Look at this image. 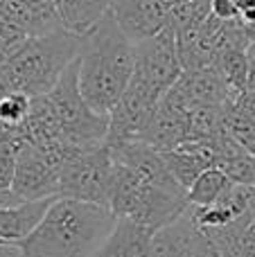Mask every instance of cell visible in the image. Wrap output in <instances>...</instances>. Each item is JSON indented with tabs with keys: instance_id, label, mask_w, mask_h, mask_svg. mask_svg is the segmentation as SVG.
I'll return each mask as SVG.
<instances>
[{
	"instance_id": "5",
	"label": "cell",
	"mask_w": 255,
	"mask_h": 257,
	"mask_svg": "<svg viewBox=\"0 0 255 257\" xmlns=\"http://www.w3.org/2000/svg\"><path fill=\"white\" fill-rule=\"evenodd\" d=\"M111 172L113 156L106 142L68 147L61 181H59V196L108 208Z\"/></svg>"
},
{
	"instance_id": "19",
	"label": "cell",
	"mask_w": 255,
	"mask_h": 257,
	"mask_svg": "<svg viewBox=\"0 0 255 257\" xmlns=\"http://www.w3.org/2000/svg\"><path fill=\"white\" fill-rule=\"evenodd\" d=\"M18 149H21V138L16 128L0 126V192H12Z\"/></svg>"
},
{
	"instance_id": "16",
	"label": "cell",
	"mask_w": 255,
	"mask_h": 257,
	"mask_svg": "<svg viewBox=\"0 0 255 257\" xmlns=\"http://www.w3.org/2000/svg\"><path fill=\"white\" fill-rule=\"evenodd\" d=\"M221 77V81L228 88L230 99H237L244 90L248 88V61H246V48H226L215 57L210 63Z\"/></svg>"
},
{
	"instance_id": "13",
	"label": "cell",
	"mask_w": 255,
	"mask_h": 257,
	"mask_svg": "<svg viewBox=\"0 0 255 257\" xmlns=\"http://www.w3.org/2000/svg\"><path fill=\"white\" fill-rule=\"evenodd\" d=\"M172 88L188 102L190 108L197 106H224L226 102H233L228 88L217 75L212 66L199 68V70H183L181 79Z\"/></svg>"
},
{
	"instance_id": "6",
	"label": "cell",
	"mask_w": 255,
	"mask_h": 257,
	"mask_svg": "<svg viewBox=\"0 0 255 257\" xmlns=\"http://www.w3.org/2000/svg\"><path fill=\"white\" fill-rule=\"evenodd\" d=\"M68 147H34L21 142L16 158L12 194L18 201H36L59 196V181Z\"/></svg>"
},
{
	"instance_id": "23",
	"label": "cell",
	"mask_w": 255,
	"mask_h": 257,
	"mask_svg": "<svg viewBox=\"0 0 255 257\" xmlns=\"http://www.w3.org/2000/svg\"><path fill=\"white\" fill-rule=\"evenodd\" d=\"M212 5V16L219 21H239L237 5L233 0H210Z\"/></svg>"
},
{
	"instance_id": "25",
	"label": "cell",
	"mask_w": 255,
	"mask_h": 257,
	"mask_svg": "<svg viewBox=\"0 0 255 257\" xmlns=\"http://www.w3.org/2000/svg\"><path fill=\"white\" fill-rule=\"evenodd\" d=\"M233 106L237 108L242 115H246V117H251V120H255V90L246 88V90H244V93L233 102Z\"/></svg>"
},
{
	"instance_id": "17",
	"label": "cell",
	"mask_w": 255,
	"mask_h": 257,
	"mask_svg": "<svg viewBox=\"0 0 255 257\" xmlns=\"http://www.w3.org/2000/svg\"><path fill=\"white\" fill-rule=\"evenodd\" d=\"M233 185L235 183L230 181L219 167H210V169H206V172H201V176L192 183V187L188 190L185 199H188L190 205L206 208V205H212L224 199Z\"/></svg>"
},
{
	"instance_id": "7",
	"label": "cell",
	"mask_w": 255,
	"mask_h": 257,
	"mask_svg": "<svg viewBox=\"0 0 255 257\" xmlns=\"http://www.w3.org/2000/svg\"><path fill=\"white\" fill-rule=\"evenodd\" d=\"M154 95L163 97L183 75L176 48V34L165 27L161 34L136 43V72Z\"/></svg>"
},
{
	"instance_id": "4",
	"label": "cell",
	"mask_w": 255,
	"mask_h": 257,
	"mask_svg": "<svg viewBox=\"0 0 255 257\" xmlns=\"http://www.w3.org/2000/svg\"><path fill=\"white\" fill-rule=\"evenodd\" d=\"M45 97L68 145H93L106 140L108 115L93 111L79 90V57L66 68L57 86Z\"/></svg>"
},
{
	"instance_id": "9",
	"label": "cell",
	"mask_w": 255,
	"mask_h": 257,
	"mask_svg": "<svg viewBox=\"0 0 255 257\" xmlns=\"http://www.w3.org/2000/svg\"><path fill=\"white\" fill-rule=\"evenodd\" d=\"M176 0H111V14L131 43L161 34Z\"/></svg>"
},
{
	"instance_id": "22",
	"label": "cell",
	"mask_w": 255,
	"mask_h": 257,
	"mask_svg": "<svg viewBox=\"0 0 255 257\" xmlns=\"http://www.w3.org/2000/svg\"><path fill=\"white\" fill-rule=\"evenodd\" d=\"M0 21L23 27L32 36V9L27 0H0Z\"/></svg>"
},
{
	"instance_id": "28",
	"label": "cell",
	"mask_w": 255,
	"mask_h": 257,
	"mask_svg": "<svg viewBox=\"0 0 255 257\" xmlns=\"http://www.w3.org/2000/svg\"><path fill=\"white\" fill-rule=\"evenodd\" d=\"M251 217H253V221H255V196H253V203H251Z\"/></svg>"
},
{
	"instance_id": "14",
	"label": "cell",
	"mask_w": 255,
	"mask_h": 257,
	"mask_svg": "<svg viewBox=\"0 0 255 257\" xmlns=\"http://www.w3.org/2000/svg\"><path fill=\"white\" fill-rule=\"evenodd\" d=\"M188 140V128H185V117L179 113L170 111V108L156 106L149 126L145 128V133L140 136V142L154 147L158 151H170L176 149L181 142Z\"/></svg>"
},
{
	"instance_id": "26",
	"label": "cell",
	"mask_w": 255,
	"mask_h": 257,
	"mask_svg": "<svg viewBox=\"0 0 255 257\" xmlns=\"http://www.w3.org/2000/svg\"><path fill=\"white\" fill-rule=\"evenodd\" d=\"M233 3L237 5L239 21L255 32V0H233Z\"/></svg>"
},
{
	"instance_id": "2",
	"label": "cell",
	"mask_w": 255,
	"mask_h": 257,
	"mask_svg": "<svg viewBox=\"0 0 255 257\" xmlns=\"http://www.w3.org/2000/svg\"><path fill=\"white\" fill-rule=\"evenodd\" d=\"M136 72V43L126 39L108 12L79 48V90L93 111L108 115Z\"/></svg>"
},
{
	"instance_id": "29",
	"label": "cell",
	"mask_w": 255,
	"mask_h": 257,
	"mask_svg": "<svg viewBox=\"0 0 255 257\" xmlns=\"http://www.w3.org/2000/svg\"><path fill=\"white\" fill-rule=\"evenodd\" d=\"M253 39H255V32H253Z\"/></svg>"
},
{
	"instance_id": "11",
	"label": "cell",
	"mask_w": 255,
	"mask_h": 257,
	"mask_svg": "<svg viewBox=\"0 0 255 257\" xmlns=\"http://www.w3.org/2000/svg\"><path fill=\"white\" fill-rule=\"evenodd\" d=\"M57 196L36 201H21L12 205H0V246L14 248L18 241L34 232V228L45 217L48 208L54 203Z\"/></svg>"
},
{
	"instance_id": "10",
	"label": "cell",
	"mask_w": 255,
	"mask_h": 257,
	"mask_svg": "<svg viewBox=\"0 0 255 257\" xmlns=\"http://www.w3.org/2000/svg\"><path fill=\"white\" fill-rule=\"evenodd\" d=\"M111 156L115 163L129 167L131 172H136L145 183L149 185H156L165 192L172 194H181L185 196V187H181V183L172 176V172L167 169L165 160H163L161 151L154 149V147L145 145L140 140L134 142H115V145H108Z\"/></svg>"
},
{
	"instance_id": "21",
	"label": "cell",
	"mask_w": 255,
	"mask_h": 257,
	"mask_svg": "<svg viewBox=\"0 0 255 257\" xmlns=\"http://www.w3.org/2000/svg\"><path fill=\"white\" fill-rule=\"evenodd\" d=\"M32 97L25 93H7L0 97V126L18 128L30 117Z\"/></svg>"
},
{
	"instance_id": "1",
	"label": "cell",
	"mask_w": 255,
	"mask_h": 257,
	"mask_svg": "<svg viewBox=\"0 0 255 257\" xmlns=\"http://www.w3.org/2000/svg\"><path fill=\"white\" fill-rule=\"evenodd\" d=\"M115 221L108 208L57 196L34 232L14 250L21 257H90L111 235Z\"/></svg>"
},
{
	"instance_id": "3",
	"label": "cell",
	"mask_w": 255,
	"mask_h": 257,
	"mask_svg": "<svg viewBox=\"0 0 255 257\" xmlns=\"http://www.w3.org/2000/svg\"><path fill=\"white\" fill-rule=\"evenodd\" d=\"M79 48L81 36L68 32L66 27L30 36L0 66V77L9 93H25L30 97L48 95L66 68L79 57Z\"/></svg>"
},
{
	"instance_id": "27",
	"label": "cell",
	"mask_w": 255,
	"mask_h": 257,
	"mask_svg": "<svg viewBox=\"0 0 255 257\" xmlns=\"http://www.w3.org/2000/svg\"><path fill=\"white\" fill-rule=\"evenodd\" d=\"M246 61H248V88L255 90V39L246 48Z\"/></svg>"
},
{
	"instance_id": "18",
	"label": "cell",
	"mask_w": 255,
	"mask_h": 257,
	"mask_svg": "<svg viewBox=\"0 0 255 257\" xmlns=\"http://www.w3.org/2000/svg\"><path fill=\"white\" fill-rule=\"evenodd\" d=\"M188 140H215L224 133V106H197L185 120Z\"/></svg>"
},
{
	"instance_id": "24",
	"label": "cell",
	"mask_w": 255,
	"mask_h": 257,
	"mask_svg": "<svg viewBox=\"0 0 255 257\" xmlns=\"http://www.w3.org/2000/svg\"><path fill=\"white\" fill-rule=\"evenodd\" d=\"M237 257H255V221H251L244 228L239 237V253Z\"/></svg>"
},
{
	"instance_id": "12",
	"label": "cell",
	"mask_w": 255,
	"mask_h": 257,
	"mask_svg": "<svg viewBox=\"0 0 255 257\" xmlns=\"http://www.w3.org/2000/svg\"><path fill=\"white\" fill-rule=\"evenodd\" d=\"M156 230L129 217H117L111 235L90 257H147Z\"/></svg>"
},
{
	"instance_id": "20",
	"label": "cell",
	"mask_w": 255,
	"mask_h": 257,
	"mask_svg": "<svg viewBox=\"0 0 255 257\" xmlns=\"http://www.w3.org/2000/svg\"><path fill=\"white\" fill-rule=\"evenodd\" d=\"M161 156H163V160H165L167 169L172 172V176L181 183V187H185V192H188L190 187H192V183L201 176V172L210 169V167H203V165L199 163L197 158H192L190 154L181 151L179 147H176V149H170V151H161Z\"/></svg>"
},
{
	"instance_id": "8",
	"label": "cell",
	"mask_w": 255,
	"mask_h": 257,
	"mask_svg": "<svg viewBox=\"0 0 255 257\" xmlns=\"http://www.w3.org/2000/svg\"><path fill=\"white\" fill-rule=\"evenodd\" d=\"M158 102L161 97L154 95L138 75H134L120 102L108 113V136L104 142L115 145V142L140 140V136L145 133V128L149 126L154 113H156Z\"/></svg>"
},
{
	"instance_id": "15",
	"label": "cell",
	"mask_w": 255,
	"mask_h": 257,
	"mask_svg": "<svg viewBox=\"0 0 255 257\" xmlns=\"http://www.w3.org/2000/svg\"><path fill=\"white\" fill-rule=\"evenodd\" d=\"M63 27L84 36L111 12V0H59Z\"/></svg>"
}]
</instances>
